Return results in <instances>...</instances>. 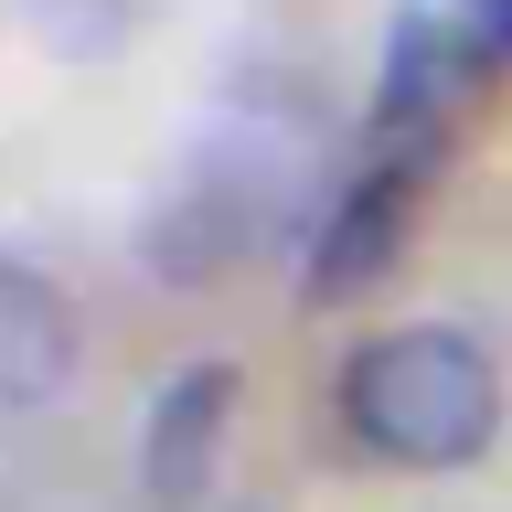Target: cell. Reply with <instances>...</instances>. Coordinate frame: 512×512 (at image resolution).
I'll use <instances>...</instances> for the list:
<instances>
[{"instance_id": "2", "label": "cell", "mask_w": 512, "mask_h": 512, "mask_svg": "<svg viewBox=\"0 0 512 512\" xmlns=\"http://www.w3.org/2000/svg\"><path fill=\"white\" fill-rule=\"evenodd\" d=\"M224 416H235V374H224V363H192L150 406V438H139V491H150V512H192L214 491Z\"/></svg>"}, {"instance_id": "4", "label": "cell", "mask_w": 512, "mask_h": 512, "mask_svg": "<svg viewBox=\"0 0 512 512\" xmlns=\"http://www.w3.org/2000/svg\"><path fill=\"white\" fill-rule=\"evenodd\" d=\"M395 246H406V192H395V171H374L363 192H342V214L320 224V256H310V310L320 299H363V288L395 267Z\"/></svg>"}, {"instance_id": "1", "label": "cell", "mask_w": 512, "mask_h": 512, "mask_svg": "<svg viewBox=\"0 0 512 512\" xmlns=\"http://www.w3.org/2000/svg\"><path fill=\"white\" fill-rule=\"evenodd\" d=\"M342 427L395 470H470L502 427V374L470 331L416 320L342 363Z\"/></svg>"}, {"instance_id": "5", "label": "cell", "mask_w": 512, "mask_h": 512, "mask_svg": "<svg viewBox=\"0 0 512 512\" xmlns=\"http://www.w3.org/2000/svg\"><path fill=\"white\" fill-rule=\"evenodd\" d=\"M22 22L54 54H118L128 32H139V0H22Z\"/></svg>"}, {"instance_id": "3", "label": "cell", "mask_w": 512, "mask_h": 512, "mask_svg": "<svg viewBox=\"0 0 512 512\" xmlns=\"http://www.w3.org/2000/svg\"><path fill=\"white\" fill-rule=\"evenodd\" d=\"M75 374V310L22 256H0V406H43Z\"/></svg>"}]
</instances>
